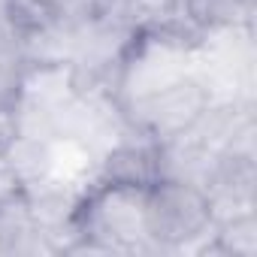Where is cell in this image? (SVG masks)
Masks as SVG:
<instances>
[{
  "mask_svg": "<svg viewBox=\"0 0 257 257\" xmlns=\"http://www.w3.org/2000/svg\"><path fill=\"white\" fill-rule=\"evenodd\" d=\"M79 239L67 254H161V248L146 236V191L97 182L79 212Z\"/></svg>",
  "mask_w": 257,
  "mask_h": 257,
  "instance_id": "1",
  "label": "cell"
},
{
  "mask_svg": "<svg viewBox=\"0 0 257 257\" xmlns=\"http://www.w3.org/2000/svg\"><path fill=\"white\" fill-rule=\"evenodd\" d=\"M200 28L185 19V13L161 28L137 31L127 46L121 67L115 73L118 103L161 91L185 76H191V55L200 40Z\"/></svg>",
  "mask_w": 257,
  "mask_h": 257,
  "instance_id": "2",
  "label": "cell"
},
{
  "mask_svg": "<svg viewBox=\"0 0 257 257\" xmlns=\"http://www.w3.org/2000/svg\"><path fill=\"white\" fill-rule=\"evenodd\" d=\"M212 209L203 188L161 179L146 191V236L170 254H182L188 242L212 227Z\"/></svg>",
  "mask_w": 257,
  "mask_h": 257,
  "instance_id": "3",
  "label": "cell"
},
{
  "mask_svg": "<svg viewBox=\"0 0 257 257\" xmlns=\"http://www.w3.org/2000/svg\"><path fill=\"white\" fill-rule=\"evenodd\" d=\"M134 28L112 16H94L73 22L70 67L79 88H109L115 91V73L134 40Z\"/></svg>",
  "mask_w": 257,
  "mask_h": 257,
  "instance_id": "4",
  "label": "cell"
},
{
  "mask_svg": "<svg viewBox=\"0 0 257 257\" xmlns=\"http://www.w3.org/2000/svg\"><path fill=\"white\" fill-rule=\"evenodd\" d=\"M206 103H209L206 88L197 79L185 76V79H179L161 91L124 100L121 112L137 134L161 143V140H170V137L188 131Z\"/></svg>",
  "mask_w": 257,
  "mask_h": 257,
  "instance_id": "5",
  "label": "cell"
},
{
  "mask_svg": "<svg viewBox=\"0 0 257 257\" xmlns=\"http://www.w3.org/2000/svg\"><path fill=\"white\" fill-rule=\"evenodd\" d=\"M212 221H227L236 215L257 212V161L221 155L212 182L206 185Z\"/></svg>",
  "mask_w": 257,
  "mask_h": 257,
  "instance_id": "6",
  "label": "cell"
},
{
  "mask_svg": "<svg viewBox=\"0 0 257 257\" xmlns=\"http://www.w3.org/2000/svg\"><path fill=\"white\" fill-rule=\"evenodd\" d=\"M97 182L106 185H124V188H143L161 182V161H158V140H149L143 134H134L131 140L118 143L100 158Z\"/></svg>",
  "mask_w": 257,
  "mask_h": 257,
  "instance_id": "7",
  "label": "cell"
},
{
  "mask_svg": "<svg viewBox=\"0 0 257 257\" xmlns=\"http://www.w3.org/2000/svg\"><path fill=\"white\" fill-rule=\"evenodd\" d=\"M158 161H161V179L194 185V188L206 191V185L212 182V176L218 170L221 152H212L209 146L194 140L188 131H182V134L158 143Z\"/></svg>",
  "mask_w": 257,
  "mask_h": 257,
  "instance_id": "8",
  "label": "cell"
},
{
  "mask_svg": "<svg viewBox=\"0 0 257 257\" xmlns=\"http://www.w3.org/2000/svg\"><path fill=\"white\" fill-rule=\"evenodd\" d=\"M91 188L88 185H70V182L46 176L40 182L25 185L22 191H25V200H28V209H31L37 227L43 233H55V230H64V227H73L76 212H79V206H82V200Z\"/></svg>",
  "mask_w": 257,
  "mask_h": 257,
  "instance_id": "9",
  "label": "cell"
},
{
  "mask_svg": "<svg viewBox=\"0 0 257 257\" xmlns=\"http://www.w3.org/2000/svg\"><path fill=\"white\" fill-rule=\"evenodd\" d=\"M0 254H55L28 209L25 191L0 200Z\"/></svg>",
  "mask_w": 257,
  "mask_h": 257,
  "instance_id": "10",
  "label": "cell"
},
{
  "mask_svg": "<svg viewBox=\"0 0 257 257\" xmlns=\"http://www.w3.org/2000/svg\"><path fill=\"white\" fill-rule=\"evenodd\" d=\"M70 49H73V22L64 16H55L43 25L22 31V52L28 67L70 64Z\"/></svg>",
  "mask_w": 257,
  "mask_h": 257,
  "instance_id": "11",
  "label": "cell"
},
{
  "mask_svg": "<svg viewBox=\"0 0 257 257\" xmlns=\"http://www.w3.org/2000/svg\"><path fill=\"white\" fill-rule=\"evenodd\" d=\"M182 13L200 31L224 25H254L257 0H182Z\"/></svg>",
  "mask_w": 257,
  "mask_h": 257,
  "instance_id": "12",
  "label": "cell"
},
{
  "mask_svg": "<svg viewBox=\"0 0 257 257\" xmlns=\"http://www.w3.org/2000/svg\"><path fill=\"white\" fill-rule=\"evenodd\" d=\"M49 143H52V140H40V137L16 134L13 143L7 146V152H4V164L19 176L22 188L49 176Z\"/></svg>",
  "mask_w": 257,
  "mask_h": 257,
  "instance_id": "13",
  "label": "cell"
},
{
  "mask_svg": "<svg viewBox=\"0 0 257 257\" xmlns=\"http://www.w3.org/2000/svg\"><path fill=\"white\" fill-rule=\"evenodd\" d=\"M212 254L221 257H257V212L236 215L215 224Z\"/></svg>",
  "mask_w": 257,
  "mask_h": 257,
  "instance_id": "14",
  "label": "cell"
},
{
  "mask_svg": "<svg viewBox=\"0 0 257 257\" xmlns=\"http://www.w3.org/2000/svg\"><path fill=\"white\" fill-rule=\"evenodd\" d=\"M109 16L124 22L134 31L161 28V25H170L182 16V0H124Z\"/></svg>",
  "mask_w": 257,
  "mask_h": 257,
  "instance_id": "15",
  "label": "cell"
},
{
  "mask_svg": "<svg viewBox=\"0 0 257 257\" xmlns=\"http://www.w3.org/2000/svg\"><path fill=\"white\" fill-rule=\"evenodd\" d=\"M109 0H64L61 16L70 22H82V19H94V16H106Z\"/></svg>",
  "mask_w": 257,
  "mask_h": 257,
  "instance_id": "16",
  "label": "cell"
},
{
  "mask_svg": "<svg viewBox=\"0 0 257 257\" xmlns=\"http://www.w3.org/2000/svg\"><path fill=\"white\" fill-rule=\"evenodd\" d=\"M16 137V118L10 112H0V155L7 152V146L13 143Z\"/></svg>",
  "mask_w": 257,
  "mask_h": 257,
  "instance_id": "17",
  "label": "cell"
},
{
  "mask_svg": "<svg viewBox=\"0 0 257 257\" xmlns=\"http://www.w3.org/2000/svg\"><path fill=\"white\" fill-rule=\"evenodd\" d=\"M10 19V7H7V0H0V22Z\"/></svg>",
  "mask_w": 257,
  "mask_h": 257,
  "instance_id": "18",
  "label": "cell"
},
{
  "mask_svg": "<svg viewBox=\"0 0 257 257\" xmlns=\"http://www.w3.org/2000/svg\"><path fill=\"white\" fill-rule=\"evenodd\" d=\"M0 164H4V155H0Z\"/></svg>",
  "mask_w": 257,
  "mask_h": 257,
  "instance_id": "19",
  "label": "cell"
}]
</instances>
